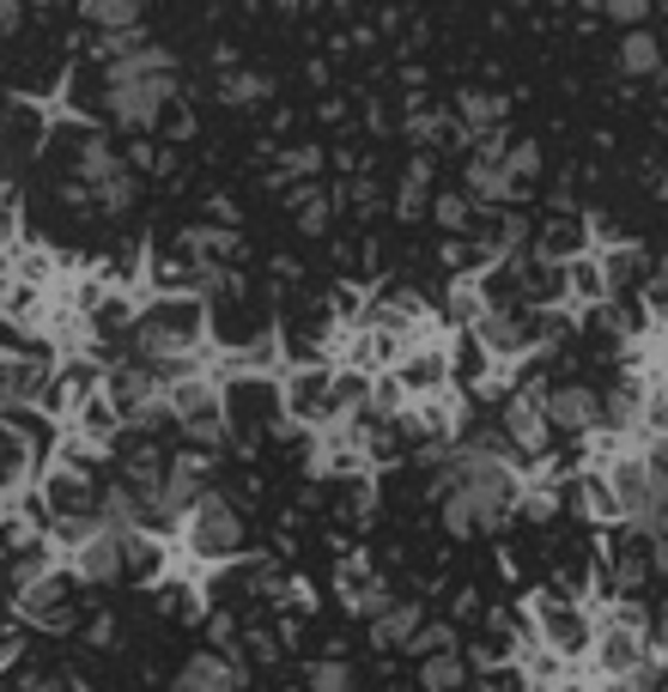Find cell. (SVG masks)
<instances>
[{
  "label": "cell",
  "instance_id": "6da1fadb",
  "mask_svg": "<svg viewBox=\"0 0 668 692\" xmlns=\"http://www.w3.org/2000/svg\"><path fill=\"white\" fill-rule=\"evenodd\" d=\"M517 504H523V474H517L511 450H480V444L450 450L444 474H438V517L456 541L498 535Z\"/></svg>",
  "mask_w": 668,
  "mask_h": 692
},
{
  "label": "cell",
  "instance_id": "7a4b0ae2",
  "mask_svg": "<svg viewBox=\"0 0 668 692\" xmlns=\"http://www.w3.org/2000/svg\"><path fill=\"white\" fill-rule=\"evenodd\" d=\"M128 353L158 365L165 377H195V371H213V316L207 298L195 292H146L134 304V334Z\"/></svg>",
  "mask_w": 668,
  "mask_h": 692
},
{
  "label": "cell",
  "instance_id": "3957f363",
  "mask_svg": "<svg viewBox=\"0 0 668 692\" xmlns=\"http://www.w3.org/2000/svg\"><path fill=\"white\" fill-rule=\"evenodd\" d=\"M171 92H177V61L158 43L104 67V104H110V122H122V128H158Z\"/></svg>",
  "mask_w": 668,
  "mask_h": 692
},
{
  "label": "cell",
  "instance_id": "277c9868",
  "mask_svg": "<svg viewBox=\"0 0 668 692\" xmlns=\"http://www.w3.org/2000/svg\"><path fill=\"white\" fill-rule=\"evenodd\" d=\"M177 547H183L195 565H207V571H225V565H237V559L249 553L244 510H237L225 492H207V498H201V504L183 517V529H177Z\"/></svg>",
  "mask_w": 668,
  "mask_h": 692
},
{
  "label": "cell",
  "instance_id": "5b68a950",
  "mask_svg": "<svg viewBox=\"0 0 668 692\" xmlns=\"http://www.w3.org/2000/svg\"><path fill=\"white\" fill-rule=\"evenodd\" d=\"M104 395L116 401L122 426L128 431H165L171 426V377L158 365H146V359H116V365H104Z\"/></svg>",
  "mask_w": 668,
  "mask_h": 692
},
{
  "label": "cell",
  "instance_id": "8992f818",
  "mask_svg": "<svg viewBox=\"0 0 668 692\" xmlns=\"http://www.w3.org/2000/svg\"><path fill=\"white\" fill-rule=\"evenodd\" d=\"M596 680H638L650 668V620L632 608V601H614L608 620L596 626V650H590Z\"/></svg>",
  "mask_w": 668,
  "mask_h": 692
},
{
  "label": "cell",
  "instance_id": "52a82bcc",
  "mask_svg": "<svg viewBox=\"0 0 668 692\" xmlns=\"http://www.w3.org/2000/svg\"><path fill=\"white\" fill-rule=\"evenodd\" d=\"M171 426L195 450H213L231 438V401H225V383L213 371H195V377L171 383Z\"/></svg>",
  "mask_w": 668,
  "mask_h": 692
},
{
  "label": "cell",
  "instance_id": "ba28073f",
  "mask_svg": "<svg viewBox=\"0 0 668 692\" xmlns=\"http://www.w3.org/2000/svg\"><path fill=\"white\" fill-rule=\"evenodd\" d=\"M596 626H602V620H596L584 601H571V595H535V601H529V632H535V638L547 644L565 668L590 662Z\"/></svg>",
  "mask_w": 668,
  "mask_h": 692
},
{
  "label": "cell",
  "instance_id": "9c48e42d",
  "mask_svg": "<svg viewBox=\"0 0 668 692\" xmlns=\"http://www.w3.org/2000/svg\"><path fill=\"white\" fill-rule=\"evenodd\" d=\"M61 547L79 583H122V535L104 529L98 517L86 523H61Z\"/></svg>",
  "mask_w": 668,
  "mask_h": 692
},
{
  "label": "cell",
  "instance_id": "30bf717a",
  "mask_svg": "<svg viewBox=\"0 0 668 692\" xmlns=\"http://www.w3.org/2000/svg\"><path fill=\"white\" fill-rule=\"evenodd\" d=\"M280 413L304 431H328L335 426V371L328 365H298L280 377Z\"/></svg>",
  "mask_w": 668,
  "mask_h": 692
},
{
  "label": "cell",
  "instance_id": "8fae6325",
  "mask_svg": "<svg viewBox=\"0 0 668 692\" xmlns=\"http://www.w3.org/2000/svg\"><path fill=\"white\" fill-rule=\"evenodd\" d=\"M19 614L37 632H67L79 614V577L73 571H37L19 583Z\"/></svg>",
  "mask_w": 668,
  "mask_h": 692
},
{
  "label": "cell",
  "instance_id": "7c38bea8",
  "mask_svg": "<svg viewBox=\"0 0 668 692\" xmlns=\"http://www.w3.org/2000/svg\"><path fill=\"white\" fill-rule=\"evenodd\" d=\"M98 498H104V486H92L86 462L61 456V468L43 474V510H49L55 523H86V517H98Z\"/></svg>",
  "mask_w": 668,
  "mask_h": 692
},
{
  "label": "cell",
  "instance_id": "4fadbf2b",
  "mask_svg": "<svg viewBox=\"0 0 668 692\" xmlns=\"http://www.w3.org/2000/svg\"><path fill=\"white\" fill-rule=\"evenodd\" d=\"M55 383V359L43 347H19V353H0V407H31L43 401Z\"/></svg>",
  "mask_w": 668,
  "mask_h": 692
},
{
  "label": "cell",
  "instance_id": "5bb4252c",
  "mask_svg": "<svg viewBox=\"0 0 668 692\" xmlns=\"http://www.w3.org/2000/svg\"><path fill=\"white\" fill-rule=\"evenodd\" d=\"M389 377L407 389V401H426V395L450 389V383H456V371H450V347H444V340H420V347H407V353L395 359Z\"/></svg>",
  "mask_w": 668,
  "mask_h": 692
},
{
  "label": "cell",
  "instance_id": "9a60e30c",
  "mask_svg": "<svg viewBox=\"0 0 668 692\" xmlns=\"http://www.w3.org/2000/svg\"><path fill=\"white\" fill-rule=\"evenodd\" d=\"M541 413H547V426L559 438H596L602 431V395L590 383H553Z\"/></svg>",
  "mask_w": 668,
  "mask_h": 692
},
{
  "label": "cell",
  "instance_id": "2e32d148",
  "mask_svg": "<svg viewBox=\"0 0 668 692\" xmlns=\"http://www.w3.org/2000/svg\"><path fill=\"white\" fill-rule=\"evenodd\" d=\"M468 195L486 201V207H505L517 195V170H511V146L486 134L480 146L468 152Z\"/></svg>",
  "mask_w": 668,
  "mask_h": 692
},
{
  "label": "cell",
  "instance_id": "e0dca14e",
  "mask_svg": "<svg viewBox=\"0 0 668 692\" xmlns=\"http://www.w3.org/2000/svg\"><path fill=\"white\" fill-rule=\"evenodd\" d=\"M498 431H505V444H511V462H517V468H529V462L547 456L553 426H547V413H541L535 401H523V395H511V401H505V413H498Z\"/></svg>",
  "mask_w": 668,
  "mask_h": 692
},
{
  "label": "cell",
  "instance_id": "ac0fdd59",
  "mask_svg": "<svg viewBox=\"0 0 668 692\" xmlns=\"http://www.w3.org/2000/svg\"><path fill=\"white\" fill-rule=\"evenodd\" d=\"M171 565H177V547L158 535V529H134V535H122V577H128V583L158 589L165 577H171Z\"/></svg>",
  "mask_w": 668,
  "mask_h": 692
},
{
  "label": "cell",
  "instance_id": "d6986e66",
  "mask_svg": "<svg viewBox=\"0 0 668 692\" xmlns=\"http://www.w3.org/2000/svg\"><path fill=\"white\" fill-rule=\"evenodd\" d=\"M280 359H286V340L256 334L244 347H213V377H274Z\"/></svg>",
  "mask_w": 668,
  "mask_h": 692
},
{
  "label": "cell",
  "instance_id": "ffe728a7",
  "mask_svg": "<svg viewBox=\"0 0 668 692\" xmlns=\"http://www.w3.org/2000/svg\"><path fill=\"white\" fill-rule=\"evenodd\" d=\"M614 298V280H608V256L584 249L565 262V310H602Z\"/></svg>",
  "mask_w": 668,
  "mask_h": 692
},
{
  "label": "cell",
  "instance_id": "44dd1931",
  "mask_svg": "<svg viewBox=\"0 0 668 692\" xmlns=\"http://www.w3.org/2000/svg\"><path fill=\"white\" fill-rule=\"evenodd\" d=\"M244 687V656L231 650H195L177 668V692H237Z\"/></svg>",
  "mask_w": 668,
  "mask_h": 692
},
{
  "label": "cell",
  "instance_id": "7402d4cb",
  "mask_svg": "<svg viewBox=\"0 0 668 692\" xmlns=\"http://www.w3.org/2000/svg\"><path fill=\"white\" fill-rule=\"evenodd\" d=\"M92 395H104V371H98V365H61V371H55V383H49V395H43V407L73 419Z\"/></svg>",
  "mask_w": 668,
  "mask_h": 692
},
{
  "label": "cell",
  "instance_id": "603a6c76",
  "mask_svg": "<svg viewBox=\"0 0 668 692\" xmlns=\"http://www.w3.org/2000/svg\"><path fill=\"white\" fill-rule=\"evenodd\" d=\"M335 589H341V601L353 608V614H371V620H377L383 608L395 601L389 589H383L377 577H371V565H365V559H347V565H341V577H335Z\"/></svg>",
  "mask_w": 668,
  "mask_h": 692
},
{
  "label": "cell",
  "instance_id": "cb8c5ba5",
  "mask_svg": "<svg viewBox=\"0 0 668 692\" xmlns=\"http://www.w3.org/2000/svg\"><path fill=\"white\" fill-rule=\"evenodd\" d=\"M450 371H456V389H480V383H492L498 359L486 353V340L474 334V328H462V334L450 340Z\"/></svg>",
  "mask_w": 668,
  "mask_h": 692
},
{
  "label": "cell",
  "instance_id": "d4e9b609",
  "mask_svg": "<svg viewBox=\"0 0 668 692\" xmlns=\"http://www.w3.org/2000/svg\"><path fill=\"white\" fill-rule=\"evenodd\" d=\"M37 450L43 444H25V438H0V498H13V492H25L31 480H37Z\"/></svg>",
  "mask_w": 668,
  "mask_h": 692
},
{
  "label": "cell",
  "instance_id": "484cf974",
  "mask_svg": "<svg viewBox=\"0 0 668 692\" xmlns=\"http://www.w3.org/2000/svg\"><path fill=\"white\" fill-rule=\"evenodd\" d=\"M414 632H420V601H389V608L371 620V644H377V650H407Z\"/></svg>",
  "mask_w": 668,
  "mask_h": 692
},
{
  "label": "cell",
  "instance_id": "4316f807",
  "mask_svg": "<svg viewBox=\"0 0 668 692\" xmlns=\"http://www.w3.org/2000/svg\"><path fill=\"white\" fill-rule=\"evenodd\" d=\"M571 504L584 510V517H596V523H620V504H614V486H608L602 468H590L584 480L571 486Z\"/></svg>",
  "mask_w": 668,
  "mask_h": 692
},
{
  "label": "cell",
  "instance_id": "83f0119b",
  "mask_svg": "<svg viewBox=\"0 0 668 692\" xmlns=\"http://www.w3.org/2000/svg\"><path fill=\"white\" fill-rule=\"evenodd\" d=\"M584 249H590V225L584 219H553L547 231H541V256H547V262H571V256H584Z\"/></svg>",
  "mask_w": 668,
  "mask_h": 692
},
{
  "label": "cell",
  "instance_id": "f1b7e54d",
  "mask_svg": "<svg viewBox=\"0 0 668 692\" xmlns=\"http://www.w3.org/2000/svg\"><path fill=\"white\" fill-rule=\"evenodd\" d=\"M462 687H468V662L456 650L420 656V692H462Z\"/></svg>",
  "mask_w": 668,
  "mask_h": 692
},
{
  "label": "cell",
  "instance_id": "f546056e",
  "mask_svg": "<svg viewBox=\"0 0 668 692\" xmlns=\"http://www.w3.org/2000/svg\"><path fill=\"white\" fill-rule=\"evenodd\" d=\"M158 608L171 620H201L207 614V595H201V583H189V577H165V583H158Z\"/></svg>",
  "mask_w": 668,
  "mask_h": 692
},
{
  "label": "cell",
  "instance_id": "4dcf8cb0",
  "mask_svg": "<svg viewBox=\"0 0 668 692\" xmlns=\"http://www.w3.org/2000/svg\"><path fill=\"white\" fill-rule=\"evenodd\" d=\"M79 13L92 19L98 31H128L146 19V0H79Z\"/></svg>",
  "mask_w": 668,
  "mask_h": 692
},
{
  "label": "cell",
  "instance_id": "1f68e13d",
  "mask_svg": "<svg viewBox=\"0 0 668 692\" xmlns=\"http://www.w3.org/2000/svg\"><path fill=\"white\" fill-rule=\"evenodd\" d=\"M656 67H663V43H656L650 31H632V37L620 43V73L644 79V73H656Z\"/></svg>",
  "mask_w": 668,
  "mask_h": 692
},
{
  "label": "cell",
  "instance_id": "d6a6232c",
  "mask_svg": "<svg viewBox=\"0 0 668 692\" xmlns=\"http://www.w3.org/2000/svg\"><path fill=\"white\" fill-rule=\"evenodd\" d=\"M450 328H474L486 316V298H480V280H462V286H450V304H444Z\"/></svg>",
  "mask_w": 668,
  "mask_h": 692
},
{
  "label": "cell",
  "instance_id": "836d02e7",
  "mask_svg": "<svg viewBox=\"0 0 668 692\" xmlns=\"http://www.w3.org/2000/svg\"><path fill=\"white\" fill-rule=\"evenodd\" d=\"M86 195H92L104 213H128V207H134V170H128V165H122V170H110L104 183H98V189H86Z\"/></svg>",
  "mask_w": 668,
  "mask_h": 692
},
{
  "label": "cell",
  "instance_id": "e575fe53",
  "mask_svg": "<svg viewBox=\"0 0 668 692\" xmlns=\"http://www.w3.org/2000/svg\"><path fill=\"white\" fill-rule=\"evenodd\" d=\"M644 438H668V377H650V395H644Z\"/></svg>",
  "mask_w": 668,
  "mask_h": 692
},
{
  "label": "cell",
  "instance_id": "d590c367",
  "mask_svg": "<svg viewBox=\"0 0 668 692\" xmlns=\"http://www.w3.org/2000/svg\"><path fill=\"white\" fill-rule=\"evenodd\" d=\"M559 504H565V492H553L547 480H529L523 486V504H517V510H523V517H535V523H547Z\"/></svg>",
  "mask_w": 668,
  "mask_h": 692
},
{
  "label": "cell",
  "instance_id": "8d00e7d4",
  "mask_svg": "<svg viewBox=\"0 0 668 692\" xmlns=\"http://www.w3.org/2000/svg\"><path fill=\"white\" fill-rule=\"evenodd\" d=\"M462 128H474V134H492V128H498V98H486V92L462 98Z\"/></svg>",
  "mask_w": 668,
  "mask_h": 692
},
{
  "label": "cell",
  "instance_id": "74e56055",
  "mask_svg": "<svg viewBox=\"0 0 668 692\" xmlns=\"http://www.w3.org/2000/svg\"><path fill=\"white\" fill-rule=\"evenodd\" d=\"M644 310L668 322V256H656V262H650V280H644Z\"/></svg>",
  "mask_w": 668,
  "mask_h": 692
},
{
  "label": "cell",
  "instance_id": "f35d334b",
  "mask_svg": "<svg viewBox=\"0 0 668 692\" xmlns=\"http://www.w3.org/2000/svg\"><path fill=\"white\" fill-rule=\"evenodd\" d=\"M486 692H535V680H529L523 662H492V674H486Z\"/></svg>",
  "mask_w": 668,
  "mask_h": 692
},
{
  "label": "cell",
  "instance_id": "ab89813d",
  "mask_svg": "<svg viewBox=\"0 0 668 692\" xmlns=\"http://www.w3.org/2000/svg\"><path fill=\"white\" fill-rule=\"evenodd\" d=\"M407 650L414 656H444V650H456V632L450 626H420L414 638H407Z\"/></svg>",
  "mask_w": 668,
  "mask_h": 692
},
{
  "label": "cell",
  "instance_id": "60d3db41",
  "mask_svg": "<svg viewBox=\"0 0 668 692\" xmlns=\"http://www.w3.org/2000/svg\"><path fill=\"white\" fill-rule=\"evenodd\" d=\"M310 692H353V668L347 662H316L310 668Z\"/></svg>",
  "mask_w": 668,
  "mask_h": 692
},
{
  "label": "cell",
  "instance_id": "b9f144b4",
  "mask_svg": "<svg viewBox=\"0 0 668 692\" xmlns=\"http://www.w3.org/2000/svg\"><path fill=\"white\" fill-rule=\"evenodd\" d=\"M650 668L656 674H668V608L650 620Z\"/></svg>",
  "mask_w": 668,
  "mask_h": 692
},
{
  "label": "cell",
  "instance_id": "7bdbcfd3",
  "mask_svg": "<svg viewBox=\"0 0 668 692\" xmlns=\"http://www.w3.org/2000/svg\"><path fill=\"white\" fill-rule=\"evenodd\" d=\"M262 92H268V86L256 73H231V79H225V98H231V104H256Z\"/></svg>",
  "mask_w": 668,
  "mask_h": 692
},
{
  "label": "cell",
  "instance_id": "ee69618b",
  "mask_svg": "<svg viewBox=\"0 0 668 692\" xmlns=\"http://www.w3.org/2000/svg\"><path fill=\"white\" fill-rule=\"evenodd\" d=\"M608 13H614L620 25L638 31V25H644V13H650V0H608Z\"/></svg>",
  "mask_w": 668,
  "mask_h": 692
},
{
  "label": "cell",
  "instance_id": "f6af8a7d",
  "mask_svg": "<svg viewBox=\"0 0 668 692\" xmlns=\"http://www.w3.org/2000/svg\"><path fill=\"white\" fill-rule=\"evenodd\" d=\"M298 225H304V231H322V225H328V201H322V195H304Z\"/></svg>",
  "mask_w": 668,
  "mask_h": 692
},
{
  "label": "cell",
  "instance_id": "bcb514c9",
  "mask_svg": "<svg viewBox=\"0 0 668 692\" xmlns=\"http://www.w3.org/2000/svg\"><path fill=\"white\" fill-rule=\"evenodd\" d=\"M438 225H444V231H462V225H468V207H462L456 195H450V201H438Z\"/></svg>",
  "mask_w": 668,
  "mask_h": 692
},
{
  "label": "cell",
  "instance_id": "7dc6e473",
  "mask_svg": "<svg viewBox=\"0 0 668 692\" xmlns=\"http://www.w3.org/2000/svg\"><path fill=\"white\" fill-rule=\"evenodd\" d=\"M596 692H644V680H596Z\"/></svg>",
  "mask_w": 668,
  "mask_h": 692
},
{
  "label": "cell",
  "instance_id": "c3c4849f",
  "mask_svg": "<svg viewBox=\"0 0 668 692\" xmlns=\"http://www.w3.org/2000/svg\"><path fill=\"white\" fill-rule=\"evenodd\" d=\"M19 25V0H0V31H13Z\"/></svg>",
  "mask_w": 668,
  "mask_h": 692
},
{
  "label": "cell",
  "instance_id": "681fc988",
  "mask_svg": "<svg viewBox=\"0 0 668 692\" xmlns=\"http://www.w3.org/2000/svg\"><path fill=\"white\" fill-rule=\"evenodd\" d=\"M31 692H61V680H31Z\"/></svg>",
  "mask_w": 668,
  "mask_h": 692
}]
</instances>
